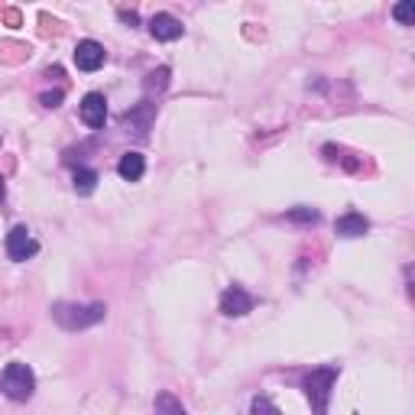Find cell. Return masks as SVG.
Masks as SVG:
<instances>
[{
    "mask_svg": "<svg viewBox=\"0 0 415 415\" xmlns=\"http://www.w3.org/2000/svg\"><path fill=\"white\" fill-rule=\"evenodd\" d=\"M334 231H338V237H363L370 231V221L363 215H357V211H347L344 217L334 221Z\"/></svg>",
    "mask_w": 415,
    "mask_h": 415,
    "instance_id": "cell-10",
    "label": "cell"
},
{
    "mask_svg": "<svg viewBox=\"0 0 415 415\" xmlns=\"http://www.w3.org/2000/svg\"><path fill=\"white\" fill-rule=\"evenodd\" d=\"M334 380H338L334 370H315V373L305 380V392H308V399L315 402V415H324V409H328V396H331Z\"/></svg>",
    "mask_w": 415,
    "mask_h": 415,
    "instance_id": "cell-3",
    "label": "cell"
},
{
    "mask_svg": "<svg viewBox=\"0 0 415 415\" xmlns=\"http://www.w3.org/2000/svg\"><path fill=\"white\" fill-rule=\"evenodd\" d=\"M4 195H7V182H4V176H0V201H4Z\"/></svg>",
    "mask_w": 415,
    "mask_h": 415,
    "instance_id": "cell-21",
    "label": "cell"
},
{
    "mask_svg": "<svg viewBox=\"0 0 415 415\" xmlns=\"http://www.w3.org/2000/svg\"><path fill=\"white\" fill-rule=\"evenodd\" d=\"M117 172H120L123 182H140L143 172H147V159H143V153H123L120 162H117Z\"/></svg>",
    "mask_w": 415,
    "mask_h": 415,
    "instance_id": "cell-11",
    "label": "cell"
},
{
    "mask_svg": "<svg viewBox=\"0 0 415 415\" xmlns=\"http://www.w3.org/2000/svg\"><path fill=\"white\" fill-rule=\"evenodd\" d=\"M185 33V26L178 23L172 13H156L153 20H149V36L159 39V42H172V39H178Z\"/></svg>",
    "mask_w": 415,
    "mask_h": 415,
    "instance_id": "cell-8",
    "label": "cell"
},
{
    "mask_svg": "<svg viewBox=\"0 0 415 415\" xmlns=\"http://www.w3.org/2000/svg\"><path fill=\"white\" fill-rule=\"evenodd\" d=\"M4 20H7L10 26H20V10H7V13H4Z\"/></svg>",
    "mask_w": 415,
    "mask_h": 415,
    "instance_id": "cell-20",
    "label": "cell"
},
{
    "mask_svg": "<svg viewBox=\"0 0 415 415\" xmlns=\"http://www.w3.org/2000/svg\"><path fill=\"white\" fill-rule=\"evenodd\" d=\"M169 75H172V72L166 69V65H162V69H156L153 75L147 78V91L149 94H153V91H166V85H169Z\"/></svg>",
    "mask_w": 415,
    "mask_h": 415,
    "instance_id": "cell-14",
    "label": "cell"
},
{
    "mask_svg": "<svg viewBox=\"0 0 415 415\" xmlns=\"http://www.w3.org/2000/svg\"><path fill=\"white\" fill-rule=\"evenodd\" d=\"M153 114H156V104L143 101L140 108H133V110H127V114H123V123H127V127H130L137 137H147L149 123H153Z\"/></svg>",
    "mask_w": 415,
    "mask_h": 415,
    "instance_id": "cell-9",
    "label": "cell"
},
{
    "mask_svg": "<svg viewBox=\"0 0 415 415\" xmlns=\"http://www.w3.org/2000/svg\"><path fill=\"white\" fill-rule=\"evenodd\" d=\"M285 217H289V221H302V224H315L322 215H318L315 208H292Z\"/></svg>",
    "mask_w": 415,
    "mask_h": 415,
    "instance_id": "cell-15",
    "label": "cell"
},
{
    "mask_svg": "<svg viewBox=\"0 0 415 415\" xmlns=\"http://www.w3.org/2000/svg\"><path fill=\"white\" fill-rule=\"evenodd\" d=\"M78 114H81V120H85L91 130H101V127H104V120H108V101H104V94H98V91L85 94V101H81Z\"/></svg>",
    "mask_w": 415,
    "mask_h": 415,
    "instance_id": "cell-7",
    "label": "cell"
},
{
    "mask_svg": "<svg viewBox=\"0 0 415 415\" xmlns=\"http://www.w3.org/2000/svg\"><path fill=\"white\" fill-rule=\"evenodd\" d=\"M62 98H65L62 91H46V94H42L39 101H42V108H59V104H62Z\"/></svg>",
    "mask_w": 415,
    "mask_h": 415,
    "instance_id": "cell-18",
    "label": "cell"
},
{
    "mask_svg": "<svg viewBox=\"0 0 415 415\" xmlns=\"http://www.w3.org/2000/svg\"><path fill=\"white\" fill-rule=\"evenodd\" d=\"M221 312L227 318L246 315V312H254V295L246 292V289H240V285H231V289H224V295H221Z\"/></svg>",
    "mask_w": 415,
    "mask_h": 415,
    "instance_id": "cell-5",
    "label": "cell"
},
{
    "mask_svg": "<svg viewBox=\"0 0 415 415\" xmlns=\"http://www.w3.org/2000/svg\"><path fill=\"white\" fill-rule=\"evenodd\" d=\"M104 59H108V52H104V46L94 42V39H81L75 46V65L81 72H98L101 65H104Z\"/></svg>",
    "mask_w": 415,
    "mask_h": 415,
    "instance_id": "cell-6",
    "label": "cell"
},
{
    "mask_svg": "<svg viewBox=\"0 0 415 415\" xmlns=\"http://www.w3.org/2000/svg\"><path fill=\"white\" fill-rule=\"evenodd\" d=\"M98 188V172L94 169H78L75 172V192L78 195H91Z\"/></svg>",
    "mask_w": 415,
    "mask_h": 415,
    "instance_id": "cell-13",
    "label": "cell"
},
{
    "mask_svg": "<svg viewBox=\"0 0 415 415\" xmlns=\"http://www.w3.org/2000/svg\"><path fill=\"white\" fill-rule=\"evenodd\" d=\"M392 16H396V20H399L402 26H412V20H415V4H412V0L399 4V7L392 10Z\"/></svg>",
    "mask_w": 415,
    "mask_h": 415,
    "instance_id": "cell-17",
    "label": "cell"
},
{
    "mask_svg": "<svg viewBox=\"0 0 415 415\" xmlns=\"http://www.w3.org/2000/svg\"><path fill=\"white\" fill-rule=\"evenodd\" d=\"M250 412H254V415H283L276 406H273V399H269V396H256L254 406H250Z\"/></svg>",
    "mask_w": 415,
    "mask_h": 415,
    "instance_id": "cell-16",
    "label": "cell"
},
{
    "mask_svg": "<svg viewBox=\"0 0 415 415\" xmlns=\"http://www.w3.org/2000/svg\"><path fill=\"white\" fill-rule=\"evenodd\" d=\"M39 254V244L33 240V234L26 231L23 224H16V227H10V234H7V256L13 263H23V260H30V256H36Z\"/></svg>",
    "mask_w": 415,
    "mask_h": 415,
    "instance_id": "cell-4",
    "label": "cell"
},
{
    "mask_svg": "<svg viewBox=\"0 0 415 415\" xmlns=\"http://www.w3.org/2000/svg\"><path fill=\"white\" fill-rule=\"evenodd\" d=\"M117 16H120L123 23H130V26H137V23H140V16L133 13V10H120V13H117Z\"/></svg>",
    "mask_w": 415,
    "mask_h": 415,
    "instance_id": "cell-19",
    "label": "cell"
},
{
    "mask_svg": "<svg viewBox=\"0 0 415 415\" xmlns=\"http://www.w3.org/2000/svg\"><path fill=\"white\" fill-rule=\"evenodd\" d=\"M108 318V308L94 302V305H78V302H55L52 305V322L62 324L65 331H85L91 324L104 322Z\"/></svg>",
    "mask_w": 415,
    "mask_h": 415,
    "instance_id": "cell-1",
    "label": "cell"
},
{
    "mask_svg": "<svg viewBox=\"0 0 415 415\" xmlns=\"http://www.w3.org/2000/svg\"><path fill=\"white\" fill-rule=\"evenodd\" d=\"M156 415H185V409L172 392H159L156 396Z\"/></svg>",
    "mask_w": 415,
    "mask_h": 415,
    "instance_id": "cell-12",
    "label": "cell"
},
{
    "mask_svg": "<svg viewBox=\"0 0 415 415\" xmlns=\"http://www.w3.org/2000/svg\"><path fill=\"white\" fill-rule=\"evenodd\" d=\"M36 390V377L26 363H7L4 373H0V392L13 402H26Z\"/></svg>",
    "mask_w": 415,
    "mask_h": 415,
    "instance_id": "cell-2",
    "label": "cell"
}]
</instances>
